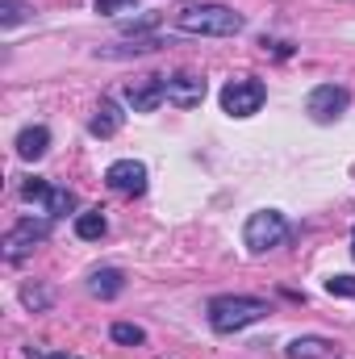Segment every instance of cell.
<instances>
[{
	"label": "cell",
	"instance_id": "cell-1",
	"mask_svg": "<svg viewBox=\"0 0 355 359\" xmlns=\"http://www.w3.org/2000/svg\"><path fill=\"white\" fill-rule=\"evenodd\" d=\"M247 21L243 13L226 8V4H188L176 13V29L180 34H201V38H230L239 34Z\"/></svg>",
	"mask_w": 355,
	"mask_h": 359
},
{
	"label": "cell",
	"instance_id": "cell-2",
	"mask_svg": "<svg viewBox=\"0 0 355 359\" xmlns=\"http://www.w3.org/2000/svg\"><path fill=\"white\" fill-rule=\"evenodd\" d=\"M260 318H267V301L260 297H213L209 301V326L217 334H234Z\"/></svg>",
	"mask_w": 355,
	"mask_h": 359
},
{
	"label": "cell",
	"instance_id": "cell-3",
	"mask_svg": "<svg viewBox=\"0 0 355 359\" xmlns=\"http://www.w3.org/2000/svg\"><path fill=\"white\" fill-rule=\"evenodd\" d=\"M284 238H288V222H284V213H276V209H260V213L247 217L243 243H247L255 255H264V251H272V247H280Z\"/></svg>",
	"mask_w": 355,
	"mask_h": 359
},
{
	"label": "cell",
	"instance_id": "cell-4",
	"mask_svg": "<svg viewBox=\"0 0 355 359\" xmlns=\"http://www.w3.org/2000/svg\"><path fill=\"white\" fill-rule=\"evenodd\" d=\"M267 100V88L260 80H251V76H243V80H230L226 88H222V109L230 113V117H251V113H260Z\"/></svg>",
	"mask_w": 355,
	"mask_h": 359
},
{
	"label": "cell",
	"instance_id": "cell-5",
	"mask_svg": "<svg viewBox=\"0 0 355 359\" xmlns=\"http://www.w3.org/2000/svg\"><path fill=\"white\" fill-rule=\"evenodd\" d=\"M46 234H51V217H25V222H17L8 234H4V259L8 264H21L38 243H46Z\"/></svg>",
	"mask_w": 355,
	"mask_h": 359
},
{
	"label": "cell",
	"instance_id": "cell-6",
	"mask_svg": "<svg viewBox=\"0 0 355 359\" xmlns=\"http://www.w3.org/2000/svg\"><path fill=\"white\" fill-rule=\"evenodd\" d=\"M347 104H351V92L347 88H339V84H318V88L309 92V100H305V113H309L314 121L330 126V121H339V117L347 113Z\"/></svg>",
	"mask_w": 355,
	"mask_h": 359
},
{
	"label": "cell",
	"instance_id": "cell-7",
	"mask_svg": "<svg viewBox=\"0 0 355 359\" xmlns=\"http://www.w3.org/2000/svg\"><path fill=\"white\" fill-rule=\"evenodd\" d=\"M105 184H109L113 192H121V196H142V192H147V163H138V159H117V163H109Z\"/></svg>",
	"mask_w": 355,
	"mask_h": 359
},
{
	"label": "cell",
	"instance_id": "cell-8",
	"mask_svg": "<svg viewBox=\"0 0 355 359\" xmlns=\"http://www.w3.org/2000/svg\"><path fill=\"white\" fill-rule=\"evenodd\" d=\"M163 92L180 109H196L205 100V80L192 76V72H176V76H163Z\"/></svg>",
	"mask_w": 355,
	"mask_h": 359
},
{
	"label": "cell",
	"instance_id": "cell-9",
	"mask_svg": "<svg viewBox=\"0 0 355 359\" xmlns=\"http://www.w3.org/2000/svg\"><path fill=\"white\" fill-rule=\"evenodd\" d=\"M163 100H168L163 76H147V80H138V84H126V104H130L134 113H155Z\"/></svg>",
	"mask_w": 355,
	"mask_h": 359
},
{
	"label": "cell",
	"instance_id": "cell-10",
	"mask_svg": "<svg viewBox=\"0 0 355 359\" xmlns=\"http://www.w3.org/2000/svg\"><path fill=\"white\" fill-rule=\"evenodd\" d=\"M46 147H51V130H46V126H25V130L17 134V155H21L25 163L42 159Z\"/></svg>",
	"mask_w": 355,
	"mask_h": 359
},
{
	"label": "cell",
	"instance_id": "cell-11",
	"mask_svg": "<svg viewBox=\"0 0 355 359\" xmlns=\"http://www.w3.org/2000/svg\"><path fill=\"white\" fill-rule=\"evenodd\" d=\"M92 138H113L117 130H121V109L113 104V100H100V109H96V117H92Z\"/></svg>",
	"mask_w": 355,
	"mask_h": 359
},
{
	"label": "cell",
	"instance_id": "cell-12",
	"mask_svg": "<svg viewBox=\"0 0 355 359\" xmlns=\"http://www.w3.org/2000/svg\"><path fill=\"white\" fill-rule=\"evenodd\" d=\"M88 288H92V297H117V292L126 288V276H121L117 268H105V271H96V276H92Z\"/></svg>",
	"mask_w": 355,
	"mask_h": 359
},
{
	"label": "cell",
	"instance_id": "cell-13",
	"mask_svg": "<svg viewBox=\"0 0 355 359\" xmlns=\"http://www.w3.org/2000/svg\"><path fill=\"white\" fill-rule=\"evenodd\" d=\"M42 209H46L51 222H55V217H67V213L76 209V192H67V188H51L46 201H42Z\"/></svg>",
	"mask_w": 355,
	"mask_h": 359
},
{
	"label": "cell",
	"instance_id": "cell-14",
	"mask_svg": "<svg viewBox=\"0 0 355 359\" xmlns=\"http://www.w3.org/2000/svg\"><path fill=\"white\" fill-rule=\"evenodd\" d=\"M105 230H109V222H105V213H100V209H88V213H80V217H76V234H80L84 243L100 238Z\"/></svg>",
	"mask_w": 355,
	"mask_h": 359
},
{
	"label": "cell",
	"instance_id": "cell-15",
	"mask_svg": "<svg viewBox=\"0 0 355 359\" xmlns=\"http://www.w3.org/2000/svg\"><path fill=\"white\" fill-rule=\"evenodd\" d=\"M326 355H330L326 339H297V343H288V359H326Z\"/></svg>",
	"mask_w": 355,
	"mask_h": 359
},
{
	"label": "cell",
	"instance_id": "cell-16",
	"mask_svg": "<svg viewBox=\"0 0 355 359\" xmlns=\"http://www.w3.org/2000/svg\"><path fill=\"white\" fill-rule=\"evenodd\" d=\"M25 17H29V8H25L21 0H0V25H4V29H13V25L25 21Z\"/></svg>",
	"mask_w": 355,
	"mask_h": 359
},
{
	"label": "cell",
	"instance_id": "cell-17",
	"mask_svg": "<svg viewBox=\"0 0 355 359\" xmlns=\"http://www.w3.org/2000/svg\"><path fill=\"white\" fill-rule=\"evenodd\" d=\"M113 343L138 347V343H147V330H142V326H130V322H117V326H113Z\"/></svg>",
	"mask_w": 355,
	"mask_h": 359
},
{
	"label": "cell",
	"instance_id": "cell-18",
	"mask_svg": "<svg viewBox=\"0 0 355 359\" xmlns=\"http://www.w3.org/2000/svg\"><path fill=\"white\" fill-rule=\"evenodd\" d=\"M326 292L330 297H351L355 301V276H330L326 280Z\"/></svg>",
	"mask_w": 355,
	"mask_h": 359
},
{
	"label": "cell",
	"instance_id": "cell-19",
	"mask_svg": "<svg viewBox=\"0 0 355 359\" xmlns=\"http://www.w3.org/2000/svg\"><path fill=\"white\" fill-rule=\"evenodd\" d=\"M46 192H51V184H46V180H25V184H21V201H46Z\"/></svg>",
	"mask_w": 355,
	"mask_h": 359
},
{
	"label": "cell",
	"instance_id": "cell-20",
	"mask_svg": "<svg viewBox=\"0 0 355 359\" xmlns=\"http://www.w3.org/2000/svg\"><path fill=\"white\" fill-rule=\"evenodd\" d=\"M159 25V17L155 13H147V17H130V21H121V29L126 34H142V29H155Z\"/></svg>",
	"mask_w": 355,
	"mask_h": 359
},
{
	"label": "cell",
	"instance_id": "cell-21",
	"mask_svg": "<svg viewBox=\"0 0 355 359\" xmlns=\"http://www.w3.org/2000/svg\"><path fill=\"white\" fill-rule=\"evenodd\" d=\"M126 8H134V0H96V13H105V17L126 13Z\"/></svg>",
	"mask_w": 355,
	"mask_h": 359
},
{
	"label": "cell",
	"instance_id": "cell-22",
	"mask_svg": "<svg viewBox=\"0 0 355 359\" xmlns=\"http://www.w3.org/2000/svg\"><path fill=\"white\" fill-rule=\"evenodd\" d=\"M21 301H25V305H34V309H42L51 297H46V292H34V288H25V292H21Z\"/></svg>",
	"mask_w": 355,
	"mask_h": 359
},
{
	"label": "cell",
	"instance_id": "cell-23",
	"mask_svg": "<svg viewBox=\"0 0 355 359\" xmlns=\"http://www.w3.org/2000/svg\"><path fill=\"white\" fill-rule=\"evenodd\" d=\"M46 359H76V355H46Z\"/></svg>",
	"mask_w": 355,
	"mask_h": 359
},
{
	"label": "cell",
	"instance_id": "cell-24",
	"mask_svg": "<svg viewBox=\"0 0 355 359\" xmlns=\"http://www.w3.org/2000/svg\"><path fill=\"white\" fill-rule=\"evenodd\" d=\"M351 255H355V230H351Z\"/></svg>",
	"mask_w": 355,
	"mask_h": 359
}]
</instances>
